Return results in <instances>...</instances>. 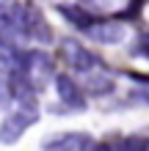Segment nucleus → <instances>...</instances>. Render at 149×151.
I'll use <instances>...</instances> for the list:
<instances>
[{
	"label": "nucleus",
	"mask_w": 149,
	"mask_h": 151,
	"mask_svg": "<svg viewBox=\"0 0 149 151\" xmlns=\"http://www.w3.org/2000/svg\"><path fill=\"white\" fill-rule=\"evenodd\" d=\"M86 83H89L91 93H108V91H113V80L100 74V72H89L86 74Z\"/></svg>",
	"instance_id": "nucleus-9"
},
{
	"label": "nucleus",
	"mask_w": 149,
	"mask_h": 151,
	"mask_svg": "<svg viewBox=\"0 0 149 151\" xmlns=\"http://www.w3.org/2000/svg\"><path fill=\"white\" fill-rule=\"evenodd\" d=\"M17 39H20V25H17V11L11 6L0 3V47L11 50L17 47Z\"/></svg>",
	"instance_id": "nucleus-5"
},
{
	"label": "nucleus",
	"mask_w": 149,
	"mask_h": 151,
	"mask_svg": "<svg viewBox=\"0 0 149 151\" xmlns=\"http://www.w3.org/2000/svg\"><path fill=\"white\" fill-rule=\"evenodd\" d=\"M39 118H36V110H31V107H20V110H14V113H8L3 124H0V143L3 146H11L17 143V140L22 137V132L33 127Z\"/></svg>",
	"instance_id": "nucleus-2"
},
{
	"label": "nucleus",
	"mask_w": 149,
	"mask_h": 151,
	"mask_svg": "<svg viewBox=\"0 0 149 151\" xmlns=\"http://www.w3.org/2000/svg\"><path fill=\"white\" fill-rule=\"evenodd\" d=\"M91 140L94 137L86 132H58V135L44 137L41 151H86V148H94Z\"/></svg>",
	"instance_id": "nucleus-4"
},
{
	"label": "nucleus",
	"mask_w": 149,
	"mask_h": 151,
	"mask_svg": "<svg viewBox=\"0 0 149 151\" xmlns=\"http://www.w3.org/2000/svg\"><path fill=\"white\" fill-rule=\"evenodd\" d=\"M17 11V25H20V36L25 39H36V41H50V28L41 19V14L33 6H20Z\"/></svg>",
	"instance_id": "nucleus-3"
},
{
	"label": "nucleus",
	"mask_w": 149,
	"mask_h": 151,
	"mask_svg": "<svg viewBox=\"0 0 149 151\" xmlns=\"http://www.w3.org/2000/svg\"><path fill=\"white\" fill-rule=\"evenodd\" d=\"M55 88H58L61 102H64L69 110H83L86 107V96H83V91L77 88V83L69 74H58L55 77Z\"/></svg>",
	"instance_id": "nucleus-6"
},
{
	"label": "nucleus",
	"mask_w": 149,
	"mask_h": 151,
	"mask_svg": "<svg viewBox=\"0 0 149 151\" xmlns=\"http://www.w3.org/2000/svg\"><path fill=\"white\" fill-rule=\"evenodd\" d=\"M58 11H61V17H64L66 22H72L75 28H77V30H83V33L89 30L94 22H97V19H94V14L89 11V8H80V6H69V3H61V6H58Z\"/></svg>",
	"instance_id": "nucleus-8"
},
{
	"label": "nucleus",
	"mask_w": 149,
	"mask_h": 151,
	"mask_svg": "<svg viewBox=\"0 0 149 151\" xmlns=\"http://www.w3.org/2000/svg\"><path fill=\"white\" fill-rule=\"evenodd\" d=\"M133 55H144V58H149V36H141V41L133 44Z\"/></svg>",
	"instance_id": "nucleus-11"
},
{
	"label": "nucleus",
	"mask_w": 149,
	"mask_h": 151,
	"mask_svg": "<svg viewBox=\"0 0 149 151\" xmlns=\"http://www.w3.org/2000/svg\"><path fill=\"white\" fill-rule=\"evenodd\" d=\"M130 102L133 104H149V85H138L130 91Z\"/></svg>",
	"instance_id": "nucleus-10"
},
{
	"label": "nucleus",
	"mask_w": 149,
	"mask_h": 151,
	"mask_svg": "<svg viewBox=\"0 0 149 151\" xmlns=\"http://www.w3.org/2000/svg\"><path fill=\"white\" fill-rule=\"evenodd\" d=\"M61 55H64L66 66L72 69V72L89 74V72L102 69V60L94 55V52H89L80 41H75V39H64V41H61Z\"/></svg>",
	"instance_id": "nucleus-1"
},
{
	"label": "nucleus",
	"mask_w": 149,
	"mask_h": 151,
	"mask_svg": "<svg viewBox=\"0 0 149 151\" xmlns=\"http://www.w3.org/2000/svg\"><path fill=\"white\" fill-rule=\"evenodd\" d=\"M124 25L121 22H105V19H97L91 25L89 30H86V36H91L97 44H119L124 39Z\"/></svg>",
	"instance_id": "nucleus-7"
}]
</instances>
